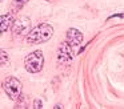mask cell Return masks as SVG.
<instances>
[{"mask_svg":"<svg viewBox=\"0 0 124 109\" xmlns=\"http://www.w3.org/2000/svg\"><path fill=\"white\" fill-rule=\"evenodd\" d=\"M31 21L28 17H19L15 20L14 25H12V33L14 36H22V35L30 32Z\"/></svg>","mask_w":124,"mask_h":109,"instance_id":"cell-5","label":"cell"},{"mask_svg":"<svg viewBox=\"0 0 124 109\" xmlns=\"http://www.w3.org/2000/svg\"><path fill=\"white\" fill-rule=\"evenodd\" d=\"M32 108H35V109H40V108H43V102H41V100H40V98H36V100L33 101Z\"/></svg>","mask_w":124,"mask_h":109,"instance_id":"cell-10","label":"cell"},{"mask_svg":"<svg viewBox=\"0 0 124 109\" xmlns=\"http://www.w3.org/2000/svg\"><path fill=\"white\" fill-rule=\"evenodd\" d=\"M54 35V28L51 24L41 23L32 28L27 35V41L30 44H41V43L48 41Z\"/></svg>","mask_w":124,"mask_h":109,"instance_id":"cell-1","label":"cell"},{"mask_svg":"<svg viewBox=\"0 0 124 109\" xmlns=\"http://www.w3.org/2000/svg\"><path fill=\"white\" fill-rule=\"evenodd\" d=\"M83 39H84V36H83V33H81L79 29H76V28H70L67 31V35H65V41L67 43H70L71 45H73V47H76L78 48L79 45L83 43Z\"/></svg>","mask_w":124,"mask_h":109,"instance_id":"cell-6","label":"cell"},{"mask_svg":"<svg viewBox=\"0 0 124 109\" xmlns=\"http://www.w3.org/2000/svg\"><path fill=\"white\" fill-rule=\"evenodd\" d=\"M0 56H1V65H8V64H9V57H8V53H7V51L1 49Z\"/></svg>","mask_w":124,"mask_h":109,"instance_id":"cell-9","label":"cell"},{"mask_svg":"<svg viewBox=\"0 0 124 109\" xmlns=\"http://www.w3.org/2000/svg\"><path fill=\"white\" fill-rule=\"evenodd\" d=\"M15 20H16L15 19V13H12V12L1 15V17H0V31H1V33H4L8 29H11L14 23H15Z\"/></svg>","mask_w":124,"mask_h":109,"instance_id":"cell-7","label":"cell"},{"mask_svg":"<svg viewBox=\"0 0 124 109\" xmlns=\"http://www.w3.org/2000/svg\"><path fill=\"white\" fill-rule=\"evenodd\" d=\"M46 1H48V3H55V1H57V0H46Z\"/></svg>","mask_w":124,"mask_h":109,"instance_id":"cell-12","label":"cell"},{"mask_svg":"<svg viewBox=\"0 0 124 109\" xmlns=\"http://www.w3.org/2000/svg\"><path fill=\"white\" fill-rule=\"evenodd\" d=\"M75 49H76V47L71 45L70 43H67L64 40V41L60 44L59 49H57V61H59L60 64H63V65L70 64L71 61H72L73 56H75Z\"/></svg>","mask_w":124,"mask_h":109,"instance_id":"cell-4","label":"cell"},{"mask_svg":"<svg viewBox=\"0 0 124 109\" xmlns=\"http://www.w3.org/2000/svg\"><path fill=\"white\" fill-rule=\"evenodd\" d=\"M28 1H30V0H12L11 5H9V12H12V13L19 12Z\"/></svg>","mask_w":124,"mask_h":109,"instance_id":"cell-8","label":"cell"},{"mask_svg":"<svg viewBox=\"0 0 124 109\" xmlns=\"http://www.w3.org/2000/svg\"><path fill=\"white\" fill-rule=\"evenodd\" d=\"M3 89L11 100H17L22 96V89H23L22 81L17 77L9 76L3 81Z\"/></svg>","mask_w":124,"mask_h":109,"instance_id":"cell-3","label":"cell"},{"mask_svg":"<svg viewBox=\"0 0 124 109\" xmlns=\"http://www.w3.org/2000/svg\"><path fill=\"white\" fill-rule=\"evenodd\" d=\"M44 65V56L41 51H33L28 53L24 58V68L30 73H38L43 69Z\"/></svg>","mask_w":124,"mask_h":109,"instance_id":"cell-2","label":"cell"},{"mask_svg":"<svg viewBox=\"0 0 124 109\" xmlns=\"http://www.w3.org/2000/svg\"><path fill=\"white\" fill-rule=\"evenodd\" d=\"M115 17H124V13H116V15H111L109 17H108V20H109V19H115Z\"/></svg>","mask_w":124,"mask_h":109,"instance_id":"cell-11","label":"cell"}]
</instances>
